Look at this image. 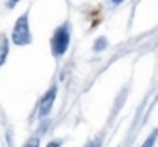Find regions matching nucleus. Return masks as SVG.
<instances>
[{"label":"nucleus","instance_id":"7","mask_svg":"<svg viewBox=\"0 0 158 147\" xmlns=\"http://www.w3.org/2000/svg\"><path fill=\"white\" fill-rule=\"evenodd\" d=\"M39 138H31V139H28V142L23 145V147H39Z\"/></svg>","mask_w":158,"mask_h":147},{"label":"nucleus","instance_id":"9","mask_svg":"<svg viewBox=\"0 0 158 147\" xmlns=\"http://www.w3.org/2000/svg\"><path fill=\"white\" fill-rule=\"evenodd\" d=\"M20 0H8V8H14Z\"/></svg>","mask_w":158,"mask_h":147},{"label":"nucleus","instance_id":"5","mask_svg":"<svg viewBox=\"0 0 158 147\" xmlns=\"http://www.w3.org/2000/svg\"><path fill=\"white\" fill-rule=\"evenodd\" d=\"M106 47H107V39H106V37H99V39L95 42V51L104 50Z\"/></svg>","mask_w":158,"mask_h":147},{"label":"nucleus","instance_id":"6","mask_svg":"<svg viewBox=\"0 0 158 147\" xmlns=\"http://www.w3.org/2000/svg\"><path fill=\"white\" fill-rule=\"evenodd\" d=\"M156 135H158V130H155V132L150 135V138L143 144V147H152V145H153V142H155V139H156Z\"/></svg>","mask_w":158,"mask_h":147},{"label":"nucleus","instance_id":"3","mask_svg":"<svg viewBox=\"0 0 158 147\" xmlns=\"http://www.w3.org/2000/svg\"><path fill=\"white\" fill-rule=\"evenodd\" d=\"M56 93H57V88H56V87H51V88L44 95V98L40 99V104H39V116H40V118L47 116V115L51 112V107H53L54 99H56Z\"/></svg>","mask_w":158,"mask_h":147},{"label":"nucleus","instance_id":"11","mask_svg":"<svg viewBox=\"0 0 158 147\" xmlns=\"http://www.w3.org/2000/svg\"><path fill=\"white\" fill-rule=\"evenodd\" d=\"M112 2H113V3H121L123 0H112Z\"/></svg>","mask_w":158,"mask_h":147},{"label":"nucleus","instance_id":"4","mask_svg":"<svg viewBox=\"0 0 158 147\" xmlns=\"http://www.w3.org/2000/svg\"><path fill=\"white\" fill-rule=\"evenodd\" d=\"M2 53H0V63H5V59H6V54H8V40L5 36H2V47H0Z\"/></svg>","mask_w":158,"mask_h":147},{"label":"nucleus","instance_id":"2","mask_svg":"<svg viewBox=\"0 0 158 147\" xmlns=\"http://www.w3.org/2000/svg\"><path fill=\"white\" fill-rule=\"evenodd\" d=\"M13 42L16 45H28L31 42V33L28 27V14H23L17 19L13 30Z\"/></svg>","mask_w":158,"mask_h":147},{"label":"nucleus","instance_id":"10","mask_svg":"<svg viewBox=\"0 0 158 147\" xmlns=\"http://www.w3.org/2000/svg\"><path fill=\"white\" fill-rule=\"evenodd\" d=\"M59 145H60V142H59V141H53V142H50L47 147H59Z\"/></svg>","mask_w":158,"mask_h":147},{"label":"nucleus","instance_id":"8","mask_svg":"<svg viewBox=\"0 0 158 147\" xmlns=\"http://www.w3.org/2000/svg\"><path fill=\"white\" fill-rule=\"evenodd\" d=\"M87 147H101V139H95V141H92Z\"/></svg>","mask_w":158,"mask_h":147},{"label":"nucleus","instance_id":"1","mask_svg":"<svg viewBox=\"0 0 158 147\" xmlns=\"http://www.w3.org/2000/svg\"><path fill=\"white\" fill-rule=\"evenodd\" d=\"M68 43H70V33H68V27L67 25H62L56 30L53 39H51V51L56 57L59 56H64L67 48H68Z\"/></svg>","mask_w":158,"mask_h":147}]
</instances>
